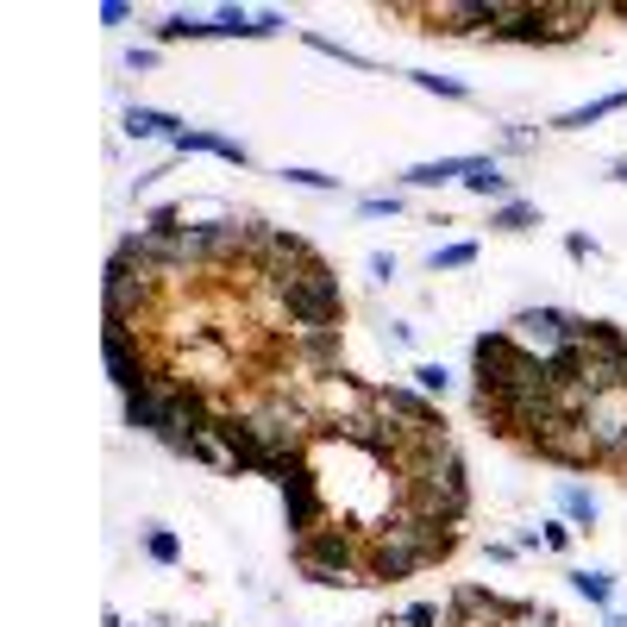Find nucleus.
<instances>
[{
  "label": "nucleus",
  "mask_w": 627,
  "mask_h": 627,
  "mask_svg": "<svg viewBox=\"0 0 627 627\" xmlns=\"http://www.w3.org/2000/svg\"><path fill=\"white\" fill-rule=\"evenodd\" d=\"M565 258L571 264H590L596 258V239H590V232H565Z\"/></svg>",
  "instance_id": "nucleus-24"
},
{
  "label": "nucleus",
  "mask_w": 627,
  "mask_h": 627,
  "mask_svg": "<svg viewBox=\"0 0 627 627\" xmlns=\"http://www.w3.org/2000/svg\"><path fill=\"white\" fill-rule=\"evenodd\" d=\"M559 502H565V515H571L577 527H596V502H590V490H584V483H565V490H559Z\"/></svg>",
  "instance_id": "nucleus-17"
},
{
  "label": "nucleus",
  "mask_w": 627,
  "mask_h": 627,
  "mask_svg": "<svg viewBox=\"0 0 627 627\" xmlns=\"http://www.w3.org/2000/svg\"><path fill=\"white\" fill-rule=\"evenodd\" d=\"M477 264V245L471 239H458V245H439L433 251V270H471Z\"/></svg>",
  "instance_id": "nucleus-19"
},
{
  "label": "nucleus",
  "mask_w": 627,
  "mask_h": 627,
  "mask_svg": "<svg viewBox=\"0 0 627 627\" xmlns=\"http://www.w3.org/2000/svg\"><path fill=\"white\" fill-rule=\"evenodd\" d=\"M490 226L496 232H527V226H540V207H533V201H502L490 214Z\"/></svg>",
  "instance_id": "nucleus-14"
},
{
  "label": "nucleus",
  "mask_w": 627,
  "mask_h": 627,
  "mask_svg": "<svg viewBox=\"0 0 627 627\" xmlns=\"http://www.w3.org/2000/svg\"><path fill=\"white\" fill-rule=\"evenodd\" d=\"M609 182H627V157H615V164H609Z\"/></svg>",
  "instance_id": "nucleus-30"
},
{
  "label": "nucleus",
  "mask_w": 627,
  "mask_h": 627,
  "mask_svg": "<svg viewBox=\"0 0 627 627\" xmlns=\"http://www.w3.org/2000/svg\"><path fill=\"white\" fill-rule=\"evenodd\" d=\"M370 408H377L383 421L408 427V433H439V427H446V421H439V408H433V396H421V389H389V383H377V389H370Z\"/></svg>",
  "instance_id": "nucleus-2"
},
{
  "label": "nucleus",
  "mask_w": 627,
  "mask_h": 627,
  "mask_svg": "<svg viewBox=\"0 0 627 627\" xmlns=\"http://www.w3.org/2000/svg\"><path fill=\"white\" fill-rule=\"evenodd\" d=\"M602 627H627V621H621V615H615V609H609V615H602Z\"/></svg>",
  "instance_id": "nucleus-31"
},
{
  "label": "nucleus",
  "mask_w": 627,
  "mask_h": 627,
  "mask_svg": "<svg viewBox=\"0 0 627 627\" xmlns=\"http://www.w3.org/2000/svg\"><path fill=\"white\" fill-rule=\"evenodd\" d=\"M408 76L421 82L427 95H446V101H471V88H464V82H452V76H433V69H408Z\"/></svg>",
  "instance_id": "nucleus-18"
},
{
  "label": "nucleus",
  "mask_w": 627,
  "mask_h": 627,
  "mask_svg": "<svg viewBox=\"0 0 627 627\" xmlns=\"http://www.w3.org/2000/svg\"><path fill=\"white\" fill-rule=\"evenodd\" d=\"M126 132L132 138H176L182 120L176 113H157V107H126Z\"/></svg>",
  "instance_id": "nucleus-10"
},
{
  "label": "nucleus",
  "mask_w": 627,
  "mask_h": 627,
  "mask_svg": "<svg viewBox=\"0 0 627 627\" xmlns=\"http://www.w3.org/2000/svg\"><path fill=\"white\" fill-rule=\"evenodd\" d=\"M464 189H471V195H483V201H515V195H508V176L496 170V157H464Z\"/></svg>",
  "instance_id": "nucleus-8"
},
{
  "label": "nucleus",
  "mask_w": 627,
  "mask_h": 627,
  "mask_svg": "<svg viewBox=\"0 0 627 627\" xmlns=\"http://www.w3.org/2000/svg\"><path fill=\"white\" fill-rule=\"evenodd\" d=\"M145 559L151 565H182V540H176L170 527H151L145 533Z\"/></svg>",
  "instance_id": "nucleus-16"
},
{
  "label": "nucleus",
  "mask_w": 627,
  "mask_h": 627,
  "mask_svg": "<svg viewBox=\"0 0 627 627\" xmlns=\"http://www.w3.org/2000/svg\"><path fill=\"white\" fill-rule=\"evenodd\" d=\"M308 44L314 51H327V57H339V63H352V69H370V57H358V51H345L339 38H320V32H308Z\"/></svg>",
  "instance_id": "nucleus-22"
},
{
  "label": "nucleus",
  "mask_w": 627,
  "mask_h": 627,
  "mask_svg": "<svg viewBox=\"0 0 627 627\" xmlns=\"http://www.w3.org/2000/svg\"><path fill=\"white\" fill-rule=\"evenodd\" d=\"M370 276H377V283H389V276H396V258H389V251H377V258H370Z\"/></svg>",
  "instance_id": "nucleus-29"
},
{
  "label": "nucleus",
  "mask_w": 627,
  "mask_h": 627,
  "mask_svg": "<svg viewBox=\"0 0 627 627\" xmlns=\"http://www.w3.org/2000/svg\"><path fill=\"white\" fill-rule=\"evenodd\" d=\"M182 38H214V19H195V13H170L157 26V44H182Z\"/></svg>",
  "instance_id": "nucleus-12"
},
{
  "label": "nucleus",
  "mask_w": 627,
  "mask_h": 627,
  "mask_svg": "<svg viewBox=\"0 0 627 627\" xmlns=\"http://www.w3.org/2000/svg\"><path fill=\"white\" fill-rule=\"evenodd\" d=\"M276 295H283V320H295V327H339V314H345L339 276L320 258L289 270V276H276Z\"/></svg>",
  "instance_id": "nucleus-1"
},
{
  "label": "nucleus",
  "mask_w": 627,
  "mask_h": 627,
  "mask_svg": "<svg viewBox=\"0 0 627 627\" xmlns=\"http://www.w3.org/2000/svg\"><path fill=\"white\" fill-rule=\"evenodd\" d=\"M170 151H176V157H189V151H214V157H226V164H239V170L251 164L239 138H220V132H189V126H182V132L170 138Z\"/></svg>",
  "instance_id": "nucleus-7"
},
{
  "label": "nucleus",
  "mask_w": 627,
  "mask_h": 627,
  "mask_svg": "<svg viewBox=\"0 0 627 627\" xmlns=\"http://www.w3.org/2000/svg\"><path fill=\"white\" fill-rule=\"evenodd\" d=\"M571 590L584 596V602H596V609H609V602H615V584H609V571H571Z\"/></svg>",
  "instance_id": "nucleus-15"
},
{
  "label": "nucleus",
  "mask_w": 627,
  "mask_h": 627,
  "mask_svg": "<svg viewBox=\"0 0 627 627\" xmlns=\"http://www.w3.org/2000/svg\"><path fill=\"white\" fill-rule=\"evenodd\" d=\"M490 38L496 44H552V32H546V0H521V13L508 19V26H496Z\"/></svg>",
  "instance_id": "nucleus-6"
},
{
  "label": "nucleus",
  "mask_w": 627,
  "mask_h": 627,
  "mask_svg": "<svg viewBox=\"0 0 627 627\" xmlns=\"http://www.w3.org/2000/svg\"><path fill=\"white\" fill-rule=\"evenodd\" d=\"M126 19H132L126 0H107V7H101V26H126Z\"/></svg>",
  "instance_id": "nucleus-28"
},
{
  "label": "nucleus",
  "mask_w": 627,
  "mask_h": 627,
  "mask_svg": "<svg viewBox=\"0 0 627 627\" xmlns=\"http://www.w3.org/2000/svg\"><path fill=\"white\" fill-rule=\"evenodd\" d=\"M540 533H546V546H552V552H565V546H571V527H565V521H546Z\"/></svg>",
  "instance_id": "nucleus-27"
},
{
  "label": "nucleus",
  "mask_w": 627,
  "mask_h": 627,
  "mask_svg": "<svg viewBox=\"0 0 627 627\" xmlns=\"http://www.w3.org/2000/svg\"><path fill=\"white\" fill-rule=\"evenodd\" d=\"M508 333H515L527 352H559V345H571V314H559V308H521L515 320H508Z\"/></svg>",
  "instance_id": "nucleus-4"
},
{
  "label": "nucleus",
  "mask_w": 627,
  "mask_h": 627,
  "mask_svg": "<svg viewBox=\"0 0 627 627\" xmlns=\"http://www.w3.org/2000/svg\"><path fill=\"white\" fill-rule=\"evenodd\" d=\"M414 389H421V396H446V389H452L446 364H414Z\"/></svg>",
  "instance_id": "nucleus-20"
},
{
  "label": "nucleus",
  "mask_w": 627,
  "mask_h": 627,
  "mask_svg": "<svg viewBox=\"0 0 627 627\" xmlns=\"http://www.w3.org/2000/svg\"><path fill=\"white\" fill-rule=\"evenodd\" d=\"M408 189H439V182H464V157H439V164H414L402 170Z\"/></svg>",
  "instance_id": "nucleus-11"
},
{
  "label": "nucleus",
  "mask_w": 627,
  "mask_h": 627,
  "mask_svg": "<svg viewBox=\"0 0 627 627\" xmlns=\"http://www.w3.org/2000/svg\"><path fill=\"white\" fill-rule=\"evenodd\" d=\"M145 226H151V232H164V239H170V232H182V207H176V201H157L151 214H145Z\"/></svg>",
  "instance_id": "nucleus-21"
},
{
  "label": "nucleus",
  "mask_w": 627,
  "mask_h": 627,
  "mask_svg": "<svg viewBox=\"0 0 627 627\" xmlns=\"http://www.w3.org/2000/svg\"><path fill=\"white\" fill-rule=\"evenodd\" d=\"M621 107H627V88H615V95H602V101H590V107H571V113H559V120H552V132H584V126L609 120V113H621Z\"/></svg>",
  "instance_id": "nucleus-9"
},
{
  "label": "nucleus",
  "mask_w": 627,
  "mask_h": 627,
  "mask_svg": "<svg viewBox=\"0 0 627 627\" xmlns=\"http://www.w3.org/2000/svg\"><path fill=\"white\" fill-rule=\"evenodd\" d=\"M408 627H446V609H439V602H408Z\"/></svg>",
  "instance_id": "nucleus-23"
},
{
  "label": "nucleus",
  "mask_w": 627,
  "mask_h": 627,
  "mask_svg": "<svg viewBox=\"0 0 627 627\" xmlns=\"http://www.w3.org/2000/svg\"><path fill=\"white\" fill-rule=\"evenodd\" d=\"M289 352H295V370H308L314 383L339 377V327H289Z\"/></svg>",
  "instance_id": "nucleus-3"
},
{
  "label": "nucleus",
  "mask_w": 627,
  "mask_h": 627,
  "mask_svg": "<svg viewBox=\"0 0 627 627\" xmlns=\"http://www.w3.org/2000/svg\"><path fill=\"white\" fill-rule=\"evenodd\" d=\"M295 189H339V176H327V170H283Z\"/></svg>",
  "instance_id": "nucleus-25"
},
{
  "label": "nucleus",
  "mask_w": 627,
  "mask_h": 627,
  "mask_svg": "<svg viewBox=\"0 0 627 627\" xmlns=\"http://www.w3.org/2000/svg\"><path fill=\"white\" fill-rule=\"evenodd\" d=\"M364 214H370V220H383V214H402V195H370V201H364Z\"/></svg>",
  "instance_id": "nucleus-26"
},
{
  "label": "nucleus",
  "mask_w": 627,
  "mask_h": 627,
  "mask_svg": "<svg viewBox=\"0 0 627 627\" xmlns=\"http://www.w3.org/2000/svg\"><path fill=\"white\" fill-rule=\"evenodd\" d=\"M283 515H289V533H295V540H308L314 527H327V496H320V477H314V471L283 490Z\"/></svg>",
  "instance_id": "nucleus-5"
},
{
  "label": "nucleus",
  "mask_w": 627,
  "mask_h": 627,
  "mask_svg": "<svg viewBox=\"0 0 627 627\" xmlns=\"http://www.w3.org/2000/svg\"><path fill=\"white\" fill-rule=\"evenodd\" d=\"M214 38H264V32H258V13L220 7V13H214Z\"/></svg>",
  "instance_id": "nucleus-13"
}]
</instances>
